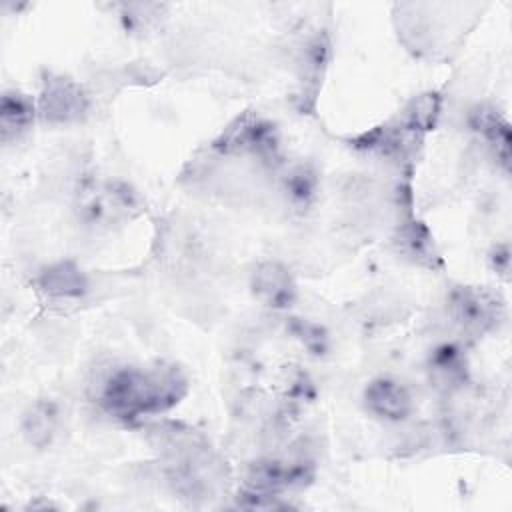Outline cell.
<instances>
[{
  "instance_id": "obj_1",
  "label": "cell",
  "mask_w": 512,
  "mask_h": 512,
  "mask_svg": "<svg viewBox=\"0 0 512 512\" xmlns=\"http://www.w3.org/2000/svg\"><path fill=\"white\" fill-rule=\"evenodd\" d=\"M188 392V380L176 366L116 368L96 388L98 406L112 418L132 422L174 408Z\"/></svg>"
},
{
  "instance_id": "obj_2",
  "label": "cell",
  "mask_w": 512,
  "mask_h": 512,
  "mask_svg": "<svg viewBox=\"0 0 512 512\" xmlns=\"http://www.w3.org/2000/svg\"><path fill=\"white\" fill-rule=\"evenodd\" d=\"M448 312L466 334L480 336L500 324L504 306L500 298L486 288L458 286L448 296Z\"/></svg>"
},
{
  "instance_id": "obj_3",
  "label": "cell",
  "mask_w": 512,
  "mask_h": 512,
  "mask_svg": "<svg viewBox=\"0 0 512 512\" xmlns=\"http://www.w3.org/2000/svg\"><path fill=\"white\" fill-rule=\"evenodd\" d=\"M214 148L222 154H252L262 162H274L278 160L280 140L272 122L246 114L222 132Z\"/></svg>"
},
{
  "instance_id": "obj_4",
  "label": "cell",
  "mask_w": 512,
  "mask_h": 512,
  "mask_svg": "<svg viewBox=\"0 0 512 512\" xmlns=\"http://www.w3.org/2000/svg\"><path fill=\"white\" fill-rule=\"evenodd\" d=\"M88 94L68 76L48 74L36 100L38 116L48 124L80 122L88 114Z\"/></svg>"
},
{
  "instance_id": "obj_5",
  "label": "cell",
  "mask_w": 512,
  "mask_h": 512,
  "mask_svg": "<svg viewBox=\"0 0 512 512\" xmlns=\"http://www.w3.org/2000/svg\"><path fill=\"white\" fill-rule=\"evenodd\" d=\"M312 476L314 472L310 462H282L274 458H262L248 466L242 492L278 498L280 492L302 488L312 480Z\"/></svg>"
},
{
  "instance_id": "obj_6",
  "label": "cell",
  "mask_w": 512,
  "mask_h": 512,
  "mask_svg": "<svg viewBox=\"0 0 512 512\" xmlns=\"http://www.w3.org/2000/svg\"><path fill=\"white\" fill-rule=\"evenodd\" d=\"M250 290L262 306L276 312L292 308L298 298V284L290 268L278 260L256 264L250 276Z\"/></svg>"
},
{
  "instance_id": "obj_7",
  "label": "cell",
  "mask_w": 512,
  "mask_h": 512,
  "mask_svg": "<svg viewBox=\"0 0 512 512\" xmlns=\"http://www.w3.org/2000/svg\"><path fill=\"white\" fill-rule=\"evenodd\" d=\"M366 410L384 422H404L414 410L410 390L394 378H374L364 388Z\"/></svg>"
},
{
  "instance_id": "obj_8",
  "label": "cell",
  "mask_w": 512,
  "mask_h": 512,
  "mask_svg": "<svg viewBox=\"0 0 512 512\" xmlns=\"http://www.w3.org/2000/svg\"><path fill=\"white\" fill-rule=\"evenodd\" d=\"M38 290L54 300H76L88 292V276L72 260H58L40 270Z\"/></svg>"
},
{
  "instance_id": "obj_9",
  "label": "cell",
  "mask_w": 512,
  "mask_h": 512,
  "mask_svg": "<svg viewBox=\"0 0 512 512\" xmlns=\"http://www.w3.org/2000/svg\"><path fill=\"white\" fill-rule=\"evenodd\" d=\"M394 244L406 260H410L418 266H426V268L434 270L442 264L440 252L436 250V244H434V236L422 222H418L414 218H408L406 222H402L398 226Z\"/></svg>"
},
{
  "instance_id": "obj_10",
  "label": "cell",
  "mask_w": 512,
  "mask_h": 512,
  "mask_svg": "<svg viewBox=\"0 0 512 512\" xmlns=\"http://www.w3.org/2000/svg\"><path fill=\"white\" fill-rule=\"evenodd\" d=\"M430 382L442 392L460 390L468 380V362L456 344H440L428 358Z\"/></svg>"
},
{
  "instance_id": "obj_11",
  "label": "cell",
  "mask_w": 512,
  "mask_h": 512,
  "mask_svg": "<svg viewBox=\"0 0 512 512\" xmlns=\"http://www.w3.org/2000/svg\"><path fill=\"white\" fill-rule=\"evenodd\" d=\"M470 128L482 136L490 146L494 158L508 168L510 164V124L508 120L492 106H476L470 112Z\"/></svg>"
},
{
  "instance_id": "obj_12",
  "label": "cell",
  "mask_w": 512,
  "mask_h": 512,
  "mask_svg": "<svg viewBox=\"0 0 512 512\" xmlns=\"http://www.w3.org/2000/svg\"><path fill=\"white\" fill-rule=\"evenodd\" d=\"M38 116L36 102L18 90L4 92L0 100V138L4 144L18 140L30 130Z\"/></svg>"
},
{
  "instance_id": "obj_13",
  "label": "cell",
  "mask_w": 512,
  "mask_h": 512,
  "mask_svg": "<svg viewBox=\"0 0 512 512\" xmlns=\"http://www.w3.org/2000/svg\"><path fill=\"white\" fill-rule=\"evenodd\" d=\"M58 422V406L50 400H36L22 416V432L32 446L44 448L52 442L58 430Z\"/></svg>"
},
{
  "instance_id": "obj_14",
  "label": "cell",
  "mask_w": 512,
  "mask_h": 512,
  "mask_svg": "<svg viewBox=\"0 0 512 512\" xmlns=\"http://www.w3.org/2000/svg\"><path fill=\"white\" fill-rule=\"evenodd\" d=\"M440 116V96L436 92H426L416 96L404 110L402 114V122L418 132V134H426L428 130H432L436 126V120Z\"/></svg>"
},
{
  "instance_id": "obj_15",
  "label": "cell",
  "mask_w": 512,
  "mask_h": 512,
  "mask_svg": "<svg viewBox=\"0 0 512 512\" xmlns=\"http://www.w3.org/2000/svg\"><path fill=\"white\" fill-rule=\"evenodd\" d=\"M316 188H318L316 172L304 164L290 170L284 178V192L290 198V202L296 206H308L316 196Z\"/></svg>"
}]
</instances>
